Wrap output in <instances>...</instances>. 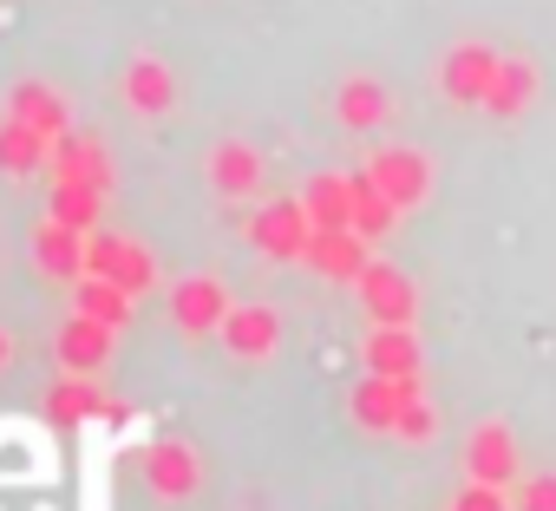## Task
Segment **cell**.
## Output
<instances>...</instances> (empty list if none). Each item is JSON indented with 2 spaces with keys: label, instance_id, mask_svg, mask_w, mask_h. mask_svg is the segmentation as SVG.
Listing matches in <instances>:
<instances>
[{
  "label": "cell",
  "instance_id": "obj_1",
  "mask_svg": "<svg viewBox=\"0 0 556 511\" xmlns=\"http://www.w3.org/2000/svg\"><path fill=\"white\" fill-rule=\"evenodd\" d=\"M86 276H105V283H118V289H131V296H151V289L164 283L151 242L118 236V229H92V236H86Z\"/></svg>",
  "mask_w": 556,
  "mask_h": 511
},
{
  "label": "cell",
  "instance_id": "obj_2",
  "mask_svg": "<svg viewBox=\"0 0 556 511\" xmlns=\"http://www.w3.org/2000/svg\"><path fill=\"white\" fill-rule=\"evenodd\" d=\"M138 472H144V491H151L157 504H190V498L203 491V459H197V446L177 439V433L151 439L144 459H138Z\"/></svg>",
  "mask_w": 556,
  "mask_h": 511
},
{
  "label": "cell",
  "instance_id": "obj_3",
  "mask_svg": "<svg viewBox=\"0 0 556 511\" xmlns=\"http://www.w3.org/2000/svg\"><path fill=\"white\" fill-rule=\"evenodd\" d=\"M249 242L268 256V263H302L308 242H315V216L302 197H275L249 216Z\"/></svg>",
  "mask_w": 556,
  "mask_h": 511
},
{
  "label": "cell",
  "instance_id": "obj_4",
  "mask_svg": "<svg viewBox=\"0 0 556 511\" xmlns=\"http://www.w3.org/2000/svg\"><path fill=\"white\" fill-rule=\"evenodd\" d=\"M497 66H504L497 47H484V40H458V47L439 60V92H445L452 105H484L491 86H497Z\"/></svg>",
  "mask_w": 556,
  "mask_h": 511
},
{
  "label": "cell",
  "instance_id": "obj_5",
  "mask_svg": "<svg viewBox=\"0 0 556 511\" xmlns=\"http://www.w3.org/2000/svg\"><path fill=\"white\" fill-rule=\"evenodd\" d=\"M361 177H374L400 210H419V203L432 197V158L413 151V145H380V151L361 164Z\"/></svg>",
  "mask_w": 556,
  "mask_h": 511
},
{
  "label": "cell",
  "instance_id": "obj_6",
  "mask_svg": "<svg viewBox=\"0 0 556 511\" xmlns=\"http://www.w3.org/2000/svg\"><path fill=\"white\" fill-rule=\"evenodd\" d=\"M27 256H34V270H40L47 283H60V289L86 283V229H73V223H60V216H40V223H34Z\"/></svg>",
  "mask_w": 556,
  "mask_h": 511
},
{
  "label": "cell",
  "instance_id": "obj_7",
  "mask_svg": "<svg viewBox=\"0 0 556 511\" xmlns=\"http://www.w3.org/2000/svg\"><path fill=\"white\" fill-rule=\"evenodd\" d=\"M354 296H361V309H367L374 328H413V315H419V289L393 263H367V276L354 283Z\"/></svg>",
  "mask_w": 556,
  "mask_h": 511
},
{
  "label": "cell",
  "instance_id": "obj_8",
  "mask_svg": "<svg viewBox=\"0 0 556 511\" xmlns=\"http://www.w3.org/2000/svg\"><path fill=\"white\" fill-rule=\"evenodd\" d=\"M229 309H236V302H229L223 276H184V283H170V322H177V335H190V341L223 335Z\"/></svg>",
  "mask_w": 556,
  "mask_h": 511
},
{
  "label": "cell",
  "instance_id": "obj_9",
  "mask_svg": "<svg viewBox=\"0 0 556 511\" xmlns=\"http://www.w3.org/2000/svg\"><path fill=\"white\" fill-rule=\"evenodd\" d=\"M118 99H125L138 119H170V112H177V73H170V60L131 53L125 73H118Z\"/></svg>",
  "mask_w": 556,
  "mask_h": 511
},
{
  "label": "cell",
  "instance_id": "obj_10",
  "mask_svg": "<svg viewBox=\"0 0 556 511\" xmlns=\"http://www.w3.org/2000/svg\"><path fill=\"white\" fill-rule=\"evenodd\" d=\"M47 177H53V184H92V190H112L118 164H112V151H105V138H99V132H79V125H73V132L53 145Z\"/></svg>",
  "mask_w": 556,
  "mask_h": 511
},
{
  "label": "cell",
  "instance_id": "obj_11",
  "mask_svg": "<svg viewBox=\"0 0 556 511\" xmlns=\"http://www.w3.org/2000/svg\"><path fill=\"white\" fill-rule=\"evenodd\" d=\"M8 119H21L27 132L53 138V145L73 132V105H66V92L47 86V79H14V86H8Z\"/></svg>",
  "mask_w": 556,
  "mask_h": 511
},
{
  "label": "cell",
  "instance_id": "obj_12",
  "mask_svg": "<svg viewBox=\"0 0 556 511\" xmlns=\"http://www.w3.org/2000/svg\"><path fill=\"white\" fill-rule=\"evenodd\" d=\"M112 348H118V328H105V322H92V315H66V328H60V341H53V354H60V367L66 374H105L112 367Z\"/></svg>",
  "mask_w": 556,
  "mask_h": 511
},
{
  "label": "cell",
  "instance_id": "obj_13",
  "mask_svg": "<svg viewBox=\"0 0 556 511\" xmlns=\"http://www.w3.org/2000/svg\"><path fill=\"white\" fill-rule=\"evenodd\" d=\"M302 263H308L321 283H361L367 263H374V242H367L361 229H315V242H308Z\"/></svg>",
  "mask_w": 556,
  "mask_h": 511
},
{
  "label": "cell",
  "instance_id": "obj_14",
  "mask_svg": "<svg viewBox=\"0 0 556 511\" xmlns=\"http://www.w3.org/2000/svg\"><path fill=\"white\" fill-rule=\"evenodd\" d=\"M216 341L229 348V361H268L275 348H282V315H275L268 302H236Z\"/></svg>",
  "mask_w": 556,
  "mask_h": 511
},
{
  "label": "cell",
  "instance_id": "obj_15",
  "mask_svg": "<svg viewBox=\"0 0 556 511\" xmlns=\"http://www.w3.org/2000/svg\"><path fill=\"white\" fill-rule=\"evenodd\" d=\"M203 177H210V190H216V197L242 203V197H255V190H262V151H255V145H242V138H223V145H210Z\"/></svg>",
  "mask_w": 556,
  "mask_h": 511
},
{
  "label": "cell",
  "instance_id": "obj_16",
  "mask_svg": "<svg viewBox=\"0 0 556 511\" xmlns=\"http://www.w3.org/2000/svg\"><path fill=\"white\" fill-rule=\"evenodd\" d=\"M465 472L484 478V485H517V433H510L504 420L471 426V439H465Z\"/></svg>",
  "mask_w": 556,
  "mask_h": 511
},
{
  "label": "cell",
  "instance_id": "obj_17",
  "mask_svg": "<svg viewBox=\"0 0 556 511\" xmlns=\"http://www.w3.org/2000/svg\"><path fill=\"white\" fill-rule=\"evenodd\" d=\"M361 361H367V374H387V381H413V374L426 367V348H419V335H413V328H374V322H367Z\"/></svg>",
  "mask_w": 556,
  "mask_h": 511
},
{
  "label": "cell",
  "instance_id": "obj_18",
  "mask_svg": "<svg viewBox=\"0 0 556 511\" xmlns=\"http://www.w3.org/2000/svg\"><path fill=\"white\" fill-rule=\"evenodd\" d=\"M400 407H406V381H387V374H361V387L348 394V413L361 433H393Z\"/></svg>",
  "mask_w": 556,
  "mask_h": 511
},
{
  "label": "cell",
  "instance_id": "obj_19",
  "mask_svg": "<svg viewBox=\"0 0 556 511\" xmlns=\"http://www.w3.org/2000/svg\"><path fill=\"white\" fill-rule=\"evenodd\" d=\"M334 119H341L348 132H374V125L393 119V99H387V86H380L374 73H348L341 92H334Z\"/></svg>",
  "mask_w": 556,
  "mask_h": 511
},
{
  "label": "cell",
  "instance_id": "obj_20",
  "mask_svg": "<svg viewBox=\"0 0 556 511\" xmlns=\"http://www.w3.org/2000/svg\"><path fill=\"white\" fill-rule=\"evenodd\" d=\"M92 413L125 420V407H112V400L92 387V374H60V381H53V394H47V420H53V426H86Z\"/></svg>",
  "mask_w": 556,
  "mask_h": 511
},
{
  "label": "cell",
  "instance_id": "obj_21",
  "mask_svg": "<svg viewBox=\"0 0 556 511\" xmlns=\"http://www.w3.org/2000/svg\"><path fill=\"white\" fill-rule=\"evenodd\" d=\"M53 164V138L27 132L21 119H0V177H47Z\"/></svg>",
  "mask_w": 556,
  "mask_h": 511
},
{
  "label": "cell",
  "instance_id": "obj_22",
  "mask_svg": "<svg viewBox=\"0 0 556 511\" xmlns=\"http://www.w3.org/2000/svg\"><path fill=\"white\" fill-rule=\"evenodd\" d=\"M302 203H308L315 229H354V177H348V171H321V177H308Z\"/></svg>",
  "mask_w": 556,
  "mask_h": 511
},
{
  "label": "cell",
  "instance_id": "obj_23",
  "mask_svg": "<svg viewBox=\"0 0 556 511\" xmlns=\"http://www.w3.org/2000/svg\"><path fill=\"white\" fill-rule=\"evenodd\" d=\"M536 66L530 60H517V53H504V66H497V86H491V99H484V112L491 119H523L530 105H536Z\"/></svg>",
  "mask_w": 556,
  "mask_h": 511
},
{
  "label": "cell",
  "instance_id": "obj_24",
  "mask_svg": "<svg viewBox=\"0 0 556 511\" xmlns=\"http://www.w3.org/2000/svg\"><path fill=\"white\" fill-rule=\"evenodd\" d=\"M73 309L125 335V328H131V315H138V296H131V289H118V283H105V276H86V283H73Z\"/></svg>",
  "mask_w": 556,
  "mask_h": 511
},
{
  "label": "cell",
  "instance_id": "obj_25",
  "mask_svg": "<svg viewBox=\"0 0 556 511\" xmlns=\"http://www.w3.org/2000/svg\"><path fill=\"white\" fill-rule=\"evenodd\" d=\"M105 197L112 190H92V184H47V216L92 236V229H105Z\"/></svg>",
  "mask_w": 556,
  "mask_h": 511
},
{
  "label": "cell",
  "instance_id": "obj_26",
  "mask_svg": "<svg viewBox=\"0 0 556 511\" xmlns=\"http://www.w3.org/2000/svg\"><path fill=\"white\" fill-rule=\"evenodd\" d=\"M400 216H406V210H400L374 177H361V171H354V229H361L367 242H380V236H393V229H400Z\"/></svg>",
  "mask_w": 556,
  "mask_h": 511
},
{
  "label": "cell",
  "instance_id": "obj_27",
  "mask_svg": "<svg viewBox=\"0 0 556 511\" xmlns=\"http://www.w3.org/2000/svg\"><path fill=\"white\" fill-rule=\"evenodd\" d=\"M393 439H406V446H432V439H439V413H432V400H426V381H419V374L406 381V407H400Z\"/></svg>",
  "mask_w": 556,
  "mask_h": 511
},
{
  "label": "cell",
  "instance_id": "obj_28",
  "mask_svg": "<svg viewBox=\"0 0 556 511\" xmlns=\"http://www.w3.org/2000/svg\"><path fill=\"white\" fill-rule=\"evenodd\" d=\"M510 511H556V472H530L510 485Z\"/></svg>",
  "mask_w": 556,
  "mask_h": 511
},
{
  "label": "cell",
  "instance_id": "obj_29",
  "mask_svg": "<svg viewBox=\"0 0 556 511\" xmlns=\"http://www.w3.org/2000/svg\"><path fill=\"white\" fill-rule=\"evenodd\" d=\"M452 511H510V485H484V478H471V485L452 498Z\"/></svg>",
  "mask_w": 556,
  "mask_h": 511
},
{
  "label": "cell",
  "instance_id": "obj_30",
  "mask_svg": "<svg viewBox=\"0 0 556 511\" xmlns=\"http://www.w3.org/2000/svg\"><path fill=\"white\" fill-rule=\"evenodd\" d=\"M8 361H14V335L0 328V374H8Z\"/></svg>",
  "mask_w": 556,
  "mask_h": 511
}]
</instances>
